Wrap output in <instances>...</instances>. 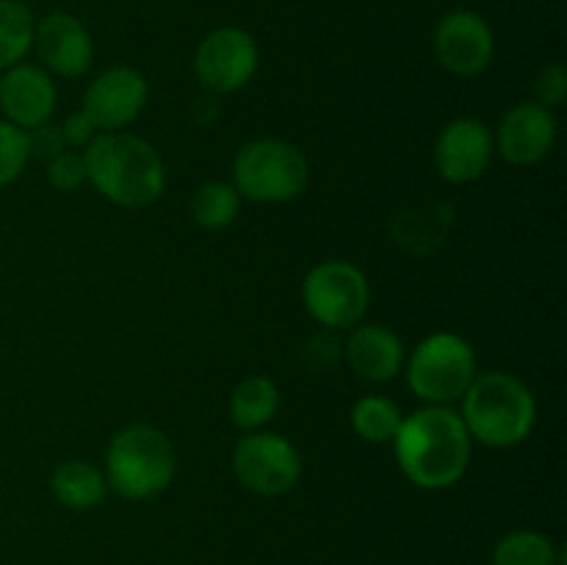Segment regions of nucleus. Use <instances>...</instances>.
Returning <instances> with one entry per match:
<instances>
[{"label":"nucleus","instance_id":"2","mask_svg":"<svg viewBox=\"0 0 567 565\" xmlns=\"http://www.w3.org/2000/svg\"><path fill=\"white\" fill-rule=\"evenodd\" d=\"M86 183L111 205L138 210L158 203L166 188V166L147 138L127 131L97 133L83 150Z\"/></svg>","mask_w":567,"mask_h":565},{"label":"nucleus","instance_id":"11","mask_svg":"<svg viewBox=\"0 0 567 565\" xmlns=\"http://www.w3.org/2000/svg\"><path fill=\"white\" fill-rule=\"evenodd\" d=\"M147 78L136 66L116 64L94 75L83 92L81 111L100 133L127 131V125H133L147 109Z\"/></svg>","mask_w":567,"mask_h":565},{"label":"nucleus","instance_id":"20","mask_svg":"<svg viewBox=\"0 0 567 565\" xmlns=\"http://www.w3.org/2000/svg\"><path fill=\"white\" fill-rule=\"evenodd\" d=\"M241 194L236 192L233 183L225 181H208L194 192L188 214H192L194 225H199L208 233L227 230L233 222L241 214Z\"/></svg>","mask_w":567,"mask_h":565},{"label":"nucleus","instance_id":"27","mask_svg":"<svg viewBox=\"0 0 567 565\" xmlns=\"http://www.w3.org/2000/svg\"><path fill=\"white\" fill-rule=\"evenodd\" d=\"M28 147H31V158L37 155V158L50 161L59 153H64L66 144L64 136H61V127L53 125V122H44V125L28 131Z\"/></svg>","mask_w":567,"mask_h":565},{"label":"nucleus","instance_id":"15","mask_svg":"<svg viewBox=\"0 0 567 565\" xmlns=\"http://www.w3.org/2000/svg\"><path fill=\"white\" fill-rule=\"evenodd\" d=\"M55 105H59V89L53 75L39 64L20 61L0 72V111L3 120L20 131L28 133L53 120Z\"/></svg>","mask_w":567,"mask_h":565},{"label":"nucleus","instance_id":"14","mask_svg":"<svg viewBox=\"0 0 567 565\" xmlns=\"http://www.w3.org/2000/svg\"><path fill=\"white\" fill-rule=\"evenodd\" d=\"M33 50L42 61L39 66L53 78H81L92 70V33L70 11H53L37 22Z\"/></svg>","mask_w":567,"mask_h":565},{"label":"nucleus","instance_id":"19","mask_svg":"<svg viewBox=\"0 0 567 565\" xmlns=\"http://www.w3.org/2000/svg\"><path fill=\"white\" fill-rule=\"evenodd\" d=\"M402 410L393 399L380 397V393H365L358 402L352 404V413H349V421H352V430L360 441L371 443V446H385V443H393L399 427H402Z\"/></svg>","mask_w":567,"mask_h":565},{"label":"nucleus","instance_id":"26","mask_svg":"<svg viewBox=\"0 0 567 565\" xmlns=\"http://www.w3.org/2000/svg\"><path fill=\"white\" fill-rule=\"evenodd\" d=\"M59 127H61V136H64L66 150H78V153H83V150L94 142V136L100 133L97 127H94V122L89 120L81 109L72 111Z\"/></svg>","mask_w":567,"mask_h":565},{"label":"nucleus","instance_id":"6","mask_svg":"<svg viewBox=\"0 0 567 565\" xmlns=\"http://www.w3.org/2000/svg\"><path fill=\"white\" fill-rule=\"evenodd\" d=\"M402 374L421 402L452 408L480 374V363L474 347L463 336L441 330L415 343L404 358Z\"/></svg>","mask_w":567,"mask_h":565},{"label":"nucleus","instance_id":"17","mask_svg":"<svg viewBox=\"0 0 567 565\" xmlns=\"http://www.w3.org/2000/svg\"><path fill=\"white\" fill-rule=\"evenodd\" d=\"M280 413V388L271 377L249 374L230 391L227 415L241 432L264 430Z\"/></svg>","mask_w":567,"mask_h":565},{"label":"nucleus","instance_id":"16","mask_svg":"<svg viewBox=\"0 0 567 565\" xmlns=\"http://www.w3.org/2000/svg\"><path fill=\"white\" fill-rule=\"evenodd\" d=\"M343 352H347L349 369L365 382L396 380L404 369V358H408L402 338L391 327L374 325V321L354 325L343 343Z\"/></svg>","mask_w":567,"mask_h":565},{"label":"nucleus","instance_id":"12","mask_svg":"<svg viewBox=\"0 0 567 565\" xmlns=\"http://www.w3.org/2000/svg\"><path fill=\"white\" fill-rule=\"evenodd\" d=\"M496 155L493 131L476 116H457L441 127L432 147L437 175L452 186H468L480 181Z\"/></svg>","mask_w":567,"mask_h":565},{"label":"nucleus","instance_id":"3","mask_svg":"<svg viewBox=\"0 0 567 565\" xmlns=\"http://www.w3.org/2000/svg\"><path fill=\"white\" fill-rule=\"evenodd\" d=\"M460 419L471 441L487 449H515L537 424V399L509 371H480L460 399Z\"/></svg>","mask_w":567,"mask_h":565},{"label":"nucleus","instance_id":"22","mask_svg":"<svg viewBox=\"0 0 567 565\" xmlns=\"http://www.w3.org/2000/svg\"><path fill=\"white\" fill-rule=\"evenodd\" d=\"M33 31L37 20L22 0H0V72L28 59L33 50Z\"/></svg>","mask_w":567,"mask_h":565},{"label":"nucleus","instance_id":"13","mask_svg":"<svg viewBox=\"0 0 567 565\" xmlns=\"http://www.w3.org/2000/svg\"><path fill=\"white\" fill-rule=\"evenodd\" d=\"M559 125L551 109L524 100L515 103L498 122V131L493 133L496 153L513 166H535L551 155L557 147Z\"/></svg>","mask_w":567,"mask_h":565},{"label":"nucleus","instance_id":"4","mask_svg":"<svg viewBox=\"0 0 567 565\" xmlns=\"http://www.w3.org/2000/svg\"><path fill=\"white\" fill-rule=\"evenodd\" d=\"M103 474L109 491L127 502L161 496L177 474V454L169 435L153 424H125L105 446Z\"/></svg>","mask_w":567,"mask_h":565},{"label":"nucleus","instance_id":"7","mask_svg":"<svg viewBox=\"0 0 567 565\" xmlns=\"http://www.w3.org/2000/svg\"><path fill=\"white\" fill-rule=\"evenodd\" d=\"M302 302L310 319L319 327H324V330H352L369 314V277L352 260H321L305 277Z\"/></svg>","mask_w":567,"mask_h":565},{"label":"nucleus","instance_id":"5","mask_svg":"<svg viewBox=\"0 0 567 565\" xmlns=\"http://www.w3.org/2000/svg\"><path fill=\"white\" fill-rule=\"evenodd\" d=\"M310 181L308 155L286 138H252L233 158V186L241 199L282 205L305 194Z\"/></svg>","mask_w":567,"mask_h":565},{"label":"nucleus","instance_id":"8","mask_svg":"<svg viewBox=\"0 0 567 565\" xmlns=\"http://www.w3.org/2000/svg\"><path fill=\"white\" fill-rule=\"evenodd\" d=\"M233 474L258 496H282L302 480V454L280 432H244L233 446Z\"/></svg>","mask_w":567,"mask_h":565},{"label":"nucleus","instance_id":"25","mask_svg":"<svg viewBox=\"0 0 567 565\" xmlns=\"http://www.w3.org/2000/svg\"><path fill=\"white\" fill-rule=\"evenodd\" d=\"M567 100V70L565 64L554 61V64L543 66L535 78V103L546 105V109H559Z\"/></svg>","mask_w":567,"mask_h":565},{"label":"nucleus","instance_id":"18","mask_svg":"<svg viewBox=\"0 0 567 565\" xmlns=\"http://www.w3.org/2000/svg\"><path fill=\"white\" fill-rule=\"evenodd\" d=\"M50 493L66 510H94L109 496V482L100 465L89 460H64L50 474Z\"/></svg>","mask_w":567,"mask_h":565},{"label":"nucleus","instance_id":"9","mask_svg":"<svg viewBox=\"0 0 567 565\" xmlns=\"http://www.w3.org/2000/svg\"><path fill=\"white\" fill-rule=\"evenodd\" d=\"M260 66L258 42L249 31L225 25L210 31L194 53L197 81L214 94H233L249 86Z\"/></svg>","mask_w":567,"mask_h":565},{"label":"nucleus","instance_id":"23","mask_svg":"<svg viewBox=\"0 0 567 565\" xmlns=\"http://www.w3.org/2000/svg\"><path fill=\"white\" fill-rule=\"evenodd\" d=\"M31 161L28 133L0 116V188L11 186Z\"/></svg>","mask_w":567,"mask_h":565},{"label":"nucleus","instance_id":"1","mask_svg":"<svg viewBox=\"0 0 567 565\" xmlns=\"http://www.w3.org/2000/svg\"><path fill=\"white\" fill-rule=\"evenodd\" d=\"M393 454L402 474L415 487L446 491L468 471L474 441L457 410L446 404H424L402 419L393 438Z\"/></svg>","mask_w":567,"mask_h":565},{"label":"nucleus","instance_id":"24","mask_svg":"<svg viewBox=\"0 0 567 565\" xmlns=\"http://www.w3.org/2000/svg\"><path fill=\"white\" fill-rule=\"evenodd\" d=\"M48 183L55 192H78L86 183V164L83 153L78 150H64L55 158L48 161Z\"/></svg>","mask_w":567,"mask_h":565},{"label":"nucleus","instance_id":"10","mask_svg":"<svg viewBox=\"0 0 567 565\" xmlns=\"http://www.w3.org/2000/svg\"><path fill=\"white\" fill-rule=\"evenodd\" d=\"M437 61L454 78H480L496 55V37L482 14L454 9L437 20L432 33Z\"/></svg>","mask_w":567,"mask_h":565},{"label":"nucleus","instance_id":"21","mask_svg":"<svg viewBox=\"0 0 567 565\" xmlns=\"http://www.w3.org/2000/svg\"><path fill=\"white\" fill-rule=\"evenodd\" d=\"M493 565H563V548L537 530H513L493 548Z\"/></svg>","mask_w":567,"mask_h":565}]
</instances>
